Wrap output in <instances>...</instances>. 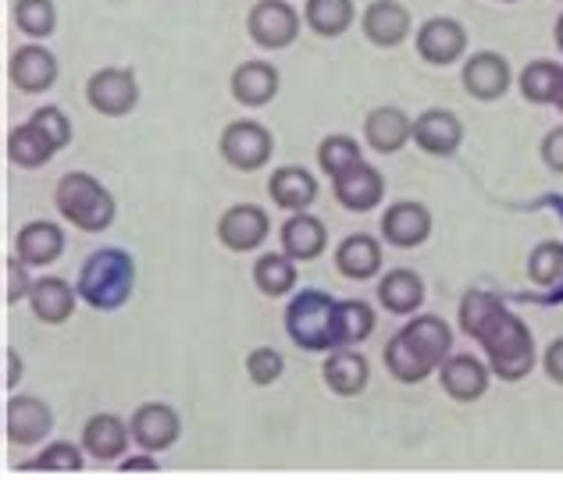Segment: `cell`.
<instances>
[{
	"label": "cell",
	"mask_w": 563,
	"mask_h": 480,
	"mask_svg": "<svg viewBox=\"0 0 563 480\" xmlns=\"http://www.w3.org/2000/svg\"><path fill=\"white\" fill-rule=\"evenodd\" d=\"M467 51V33L456 19H428L418 29V54L428 65H453Z\"/></svg>",
	"instance_id": "cell-13"
},
{
	"label": "cell",
	"mask_w": 563,
	"mask_h": 480,
	"mask_svg": "<svg viewBox=\"0 0 563 480\" xmlns=\"http://www.w3.org/2000/svg\"><path fill=\"white\" fill-rule=\"evenodd\" d=\"M382 235H385V243L396 249H413L432 235V214H428V206L413 200L393 203L382 217Z\"/></svg>",
	"instance_id": "cell-12"
},
{
	"label": "cell",
	"mask_w": 563,
	"mask_h": 480,
	"mask_svg": "<svg viewBox=\"0 0 563 480\" xmlns=\"http://www.w3.org/2000/svg\"><path fill=\"white\" fill-rule=\"evenodd\" d=\"M556 47L563 51V14H560V22H556Z\"/></svg>",
	"instance_id": "cell-47"
},
{
	"label": "cell",
	"mask_w": 563,
	"mask_h": 480,
	"mask_svg": "<svg viewBox=\"0 0 563 480\" xmlns=\"http://www.w3.org/2000/svg\"><path fill=\"white\" fill-rule=\"evenodd\" d=\"M404 335L410 338V345L421 353V359H424V364L432 367V370H439V367L450 359L453 332H450V324L442 321V317H432V313H424V317H413V321L404 327Z\"/></svg>",
	"instance_id": "cell-22"
},
{
	"label": "cell",
	"mask_w": 563,
	"mask_h": 480,
	"mask_svg": "<svg viewBox=\"0 0 563 480\" xmlns=\"http://www.w3.org/2000/svg\"><path fill=\"white\" fill-rule=\"evenodd\" d=\"M286 332L300 349H339V303L314 289L296 295L286 310Z\"/></svg>",
	"instance_id": "cell-4"
},
{
	"label": "cell",
	"mask_w": 563,
	"mask_h": 480,
	"mask_svg": "<svg viewBox=\"0 0 563 480\" xmlns=\"http://www.w3.org/2000/svg\"><path fill=\"white\" fill-rule=\"evenodd\" d=\"M378 303L389 313H413L424 303L421 275L407 271V267H396V271H389L378 281Z\"/></svg>",
	"instance_id": "cell-29"
},
{
	"label": "cell",
	"mask_w": 563,
	"mask_h": 480,
	"mask_svg": "<svg viewBox=\"0 0 563 480\" xmlns=\"http://www.w3.org/2000/svg\"><path fill=\"white\" fill-rule=\"evenodd\" d=\"M464 89L474 100H499L510 89V65L507 57L482 51L467 57L464 65Z\"/></svg>",
	"instance_id": "cell-15"
},
{
	"label": "cell",
	"mask_w": 563,
	"mask_h": 480,
	"mask_svg": "<svg viewBox=\"0 0 563 480\" xmlns=\"http://www.w3.org/2000/svg\"><path fill=\"white\" fill-rule=\"evenodd\" d=\"M461 327L464 335L478 338L488 353V364L503 381H521L536 367V342L521 324V317L499 303L488 292H467L461 303Z\"/></svg>",
	"instance_id": "cell-1"
},
{
	"label": "cell",
	"mask_w": 563,
	"mask_h": 480,
	"mask_svg": "<svg viewBox=\"0 0 563 480\" xmlns=\"http://www.w3.org/2000/svg\"><path fill=\"white\" fill-rule=\"evenodd\" d=\"M361 29L375 47H399L410 36V11L399 0H375L364 8Z\"/></svg>",
	"instance_id": "cell-14"
},
{
	"label": "cell",
	"mask_w": 563,
	"mask_h": 480,
	"mask_svg": "<svg viewBox=\"0 0 563 480\" xmlns=\"http://www.w3.org/2000/svg\"><path fill=\"white\" fill-rule=\"evenodd\" d=\"M14 22H19L22 33L33 40L51 36L57 25L54 0H14Z\"/></svg>",
	"instance_id": "cell-36"
},
{
	"label": "cell",
	"mask_w": 563,
	"mask_h": 480,
	"mask_svg": "<svg viewBox=\"0 0 563 480\" xmlns=\"http://www.w3.org/2000/svg\"><path fill=\"white\" fill-rule=\"evenodd\" d=\"M361 160H364L361 143L353 136H329L318 149V164H321V171H329V178H335L339 171H346Z\"/></svg>",
	"instance_id": "cell-37"
},
{
	"label": "cell",
	"mask_w": 563,
	"mask_h": 480,
	"mask_svg": "<svg viewBox=\"0 0 563 480\" xmlns=\"http://www.w3.org/2000/svg\"><path fill=\"white\" fill-rule=\"evenodd\" d=\"M282 356L272 349V345H261V349H254L246 356V373H250V381L254 384H275L278 378H282Z\"/></svg>",
	"instance_id": "cell-40"
},
{
	"label": "cell",
	"mask_w": 563,
	"mask_h": 480,
	"mask_svg": "<svg viewBox=\"0 0 563 480\" xmlns=\"http://www.w3.org/2000/svg\"><path fill=\"white\" fill-rule=\"evenodd\" d=\"M560 82H563V68L553 62H531L521 71V93L531 103H556Z\"/></svg>",
	"instance_id": "cell-34"
},
{
	"label": "cell",
	"mask_w": 563,
	"mask_h": 480,
	"mask_svg": "<svg viewBox=\"0 0 563 480\" xmlns=\"http://www.w3.org/2000/svg\"><path fill=\"white\" fill-rule=\"evenodd\" d=\"M367 381H372V367H367V359L361 353H350L346 345L324 359V384H329L335 395H343V399L361 395L367 388Z\"/></svg>",
	"instance_id": "cell-24"
},
{
	"label": "cell",
	"mask_w": 563,
	"mask_h": 480,
	"mask_svg": "<svg viewBox=\"0 0 563 480\" xmlns=\"http://www.w3.org/2000/svg\"><path fill=\"white\" fill-rule=\"evenodd\" d=\"M54 154H57L54 139L43 129H36L33 122L11 129V136H8L11 164H19V168H43V164L54 160Z\"/></svg>",
	"instance_id": "cell-30"
},
{
	"label": "cell",
	"mask_w": 563,
	"mask_h": 480,
	"mask_svg": "<svg viewBox=\"0 0 563 480\" xmlns=\"http://www.w3.org/2000/svg\"><path fill=\"white\" fill-rule=\"evenodd\" d=\"M324 246H329V232H324V224L300 210V214H292L286 224H282V253H289L296 264H307V260H318Z\"/></svg>",
	"instance_id": "cell-19"
},
{
	"label": "cell",
	"mask_w": 563,
	"mask_h": 480,
	"mask_svg": "<svg viewBox=\"0 0 563 480\" xmlns=\"http://www.w3.org/2000/svg\"><path fill=\"white\" fill-rule=\"evenodd\" d=\"M545 373H550V381L563 384V338H556L550 349H545Z\"/></svg>",
	"instance_id": "cell-44"
},
{
	"label": "cell",
	"mask_w": 563,
	"mask_h": 480,
	"mask_svg": "<svg viewBox=\"0 0 563 480\" xmlns=\"http://www.w3.org/2000/svg\"><path fill=\"white\" fill-rule=\"evenodd\" d=\"M303 19L318 36L335 40L353 25V19H357V8H353V0H307Z\"/></svg>",
	"instance_id": "cell-31"
},
{
	"label": "cell",
	"mask_w": 563,
	"mask_h": 480,
	"mask_svg": "<svg viewBox=\"0 0 563 480\" xmlns=\"http://www.w3.org/2000/svg\"><path fill=\"white\" fill-rule=\"evenodd\" d=\"M86 100H90V108L100 114L122 118L140 103L136 75L129 68H100L90 75V82H86Z\"/></svg>",
	"instance_id": "cell-6"
},
{
	"label": "cell",
	"mask_w": 563,
	"mask_h": 480,
	"mask_svg": "<svg viewBox=\"0 0 563 480\" xmlns=\"http://www.w3.org/2000/svg\"><path fill=\"white\" fill-rule=\"evenodd\" d=\"M413 143H418L424 154L432 157H450L456 146L464 143V125L461 118L450 111H424L418 122H413Z\"/></svg>",
	"instance_id": "cell-16"
},
{
	"label": "cell",
	"mask_w": 563,
	"mask_h": 480,
	"mask_svg": "<svg viewBox=\"0 0 563 480\" xmlns=\"http://www.w3.org/2000/svg\"><path fill=\"white\" fill-rule=\"evenodd\" d=\"M272 132L257 122H232L221 132V157H225L235 171H257L272 160Z\"/></svg>",
	"instance_id": "cell-7"
},
{
	"label": "cell",
	"mask_w": 563,
	"mask_h": 480,
	"mask_svg": "<svg viewBox=\"0 0 563 480\" xmlns=\"http://www.w3.org/2000/svg\"><path fill=\"white\" fill-rule=\"evenodd\" d=\"M4 271H8V303H19V299H25L29 292H33V284H29V278H25V264L19 257H11Z\"/></svg>",
	"instance_id": "cell-42"
},
{
	"label": "cell",
	"mask_w": 563,
	"mask_h": 480,
	"mask_svg": "<svg viewBox=\"0 0 563 480\" xmlns=\"http://www.w3.org/2000/svg\"><path fill=\"white\" fill-rule=\"evenodd\" d=\"M8 367H11V370H8V388H11L14 381L22 378V359H19V364H14V353H8Z\"/></svg>",
	"instance_id": "cell-46"
},
{
	"label": "cell",
	"mask_w": 563,
	"mask_h": 480,
	"mask_svg": "<svg viewBox=\"0 0 563 480\" xmlns=\"http://www.w3.org/2000/svg\"><path fill=\"white\" fill-rule=\"evenodd\" d=\"M122 473H157V459H122Z\"/></svg>",
	"instance_id": "cell-45"
},
{
	"label": "cell",
	"mask_w": 563,
	"mask_h": 480,
	"mask_svg": "<svg viewBox=\"0 0 563 480\" xmlns=\"http://www.w3.org/2000/svg\"><path fill=\"white\" fill-rule=\"evenodd\" d=\"M556 108L563 111V82H560V93H556Z\"/></svg>",
	"instance_id": "cell-48"
},
{
	"label": "cell",
	"mask_w": 563,
	"mask_h": 480,
	"mask_svg": "<svg viewBox=\"0 0 563 480\" xmlns=\"http://www.w3.org/2000/svg\"><path fill=\"white\" fill-rule=\"evenodd\" d=\"M54 203H57V210H62V217L68 224H76V228H82V232L111 228V221L118 214L111 192L86 171L65 175L62 182H57V189H54Z\"/></svg>",
	"instance_id": "cell-2"
},
{
	"label": "cell",
	"mask_w": 563,
	"mask_h": 480,
	"mask_svg": "<svg viewBox=\"0 0 563 480\" xmlns=\"http://www.w3.org/2000/svg\"><path fill=\"white\" fill-rule=\"evenodd\" d=\"M528 275L536 284L563 281V243H539L528 257Z\"/></svg>",
	"instance_id": "cell-38"
},
{
	"label": "cell",
	"mask_w": 563,
	"mask_h": 480,
	"mask_svg": "<svg viewBox=\"0 0 563 480\" xmlns=\"http://www.w3.org/2000/svg\"><path fill=\"white\" fill-rule=\"evenodd\" d=\"M254 284L264 292V295H286L292 292L296 284V260L289 253H264V257L254 264Z\"/></svg>",
	"instance_id": "cell-33"
},
{
	"label": "cell",
	"mask_w": 563,
	"mask_h": 480,
	"mask_svg": "<svg viewBox=\"0 0 563 480\" xmlns=\"http://www.w3.org/2000/svg\"><path fill=\"white\" fill-rule=\"evenodd\" d=\"M76 292L65 278H40L33 281V292H29V303L33 313L43 324H65L71 313H76Z\"/></svg>",
	"instance_id": "cell-27"
},
{
	"label": "cell",
	"mask_w": 563,
	"mask_h": 480,
	"mask_svg": "<svg viewBox=\"0 0 563 480\" xmlns=\"http://www.w3.org/2000/svg\"><path fill=\"white\" fill-rule=\"evenodd\" d=\"M335 267L339 275H346L353 281H367L382 271V246L372 235H346L335 249Z\"/></svg>",
	"instance_id": "cell-25"
},
{
	"label": "cell",
	"mask_w": 563,
	"mask_h": 480,
	"mask_svg": "<svg viewBox=\"0 0 563 480\" xmlns=\"http://www.w3.org/2000/svg\"><path fill=\"white\" fill-rule=\"evenodd\" d=\"M132 442L146 453H165L183 434V420L165 402H143V406L132 413Z\"/></svg>",
	"instance_id": "cell-8"
},
{
	"label": "cell",
	"mask_w": 563,
	"mask_h": 480,
	"mask_svg": "<svg viewBox=\"0 0 563 480\" xmlns=\"http://www.w3.org/2000/svg\"><path fill=\"white\" fill-rule=\"evenodd\" d=\"M54 427V413L36 395H19L8 402V442L11 445H40Z\"/></svg>",
	"instance_id": "cell-11"
},
{
	"label": "cell",
	"mask_w": 563,
	"mask_h": 480,
	"mask_svg": "<svg viewBox=\"0 0 563 480\" xmlns=\"http://www.w3.org/2000/svg\"><path fill=\"white\" fill-rule=\"evenodd\" d=\"M8 75L22 93H43L57 82V57L47 47H19L11 54Z\"/></svg>",
	"instance_id": "cell-17"
},
{
	"label": "cell",
	"mask_w": 563,
	"mask_h": 480,
	"mask_svg": "<svg viewBox=\"0 0 563 480\" xmlns=\"http://www.w3.org/2000/svg\"><path fill=\"white\" fill-rule=\"evenodd\" d=\"M129 438H132V427L125 420H118L114 413H97L86 420V427H82V448L90 456H97L100 462L125 456Z\"/></svg>",
	"instance_id": "cell-20"
},
{
	"label": "cell",
	"mask_w": 563,
	"mask_h": 480,
	"mask_svg": "<svg viewBox=\"0 0 563 480\" xmlns=\"http://www.w3.org/2000/svg\"><path fill=\"white\" fill-rule=\"evenodd\" d=\"M29 470H57V473H79L82 470V453L71 442H54L43 448L36 462H29Z\"/></svg>",
	"instance_id": "cell-39"
},
{
	"label": "cell",
	"mask_w": 563,
	"mask_h": 480,
	"mask_svg": "<svg viewBox=\"0 0 563 480\" xmlns=\"http://www.w3.org/2000/svg\"><path fill=\"white\" fill-rule=\"evenodd\" d=\"M268 192H272V200L278 206H286V210H292V214H300V210H307L310 203L318 200V178L310 175L307 168H296V164H289V168H278L272 175Z\"/></svg>",
	"instance_id": "cell-28"
},
{
	"label": "cell",
	"mask_w": 563,
	"mask_h": 480,
	"mask_svg": "<svg viewBox=\"0 0 563 480\" xmlns=\"http://www.w3.org/2000/svg\"><path fill=\"white\" fill-rule=\"evenodd\" d=\"M136 267L122 249H97L79 275V295L93 310H118L132 295Z\"/></svg>",
	"instance_id": "cell-3"
},
{
	"label": "cell",
	"mask_w": 563,
	"mask_h": 480,
	"mask_svg": "<svg viewBox=\"0 0 563 480\" xmlns=\"http://www.w3.org/2000/svg\"><path fill=\"white\" fill-rule=\"evenodd\" d=\"M278 93V71L268 62H246L232 71V97L243 108H264Z\"/></svg>",
	"instance_id": "cell-23"
},
{
	"label": "cell",
	"mask_w": 563,
	"mask_h": 480,
	"mask_svg": "<svg viewBox=\"0 0 563 480\" xmlns=\"http://www.w3.org/2000/svg\"><path fill=\"white\" fill-rule=\"evenodd\" d=\"M364 139L378 154H396L407 146V139H413V122L399 108H375L364 122Z\"/></svg>",
	"instance_id": "cell-26"
},
{
	"label": "cell",
	"mask_w": 563,
	"mask_h": 480,
	"mask_svg": "<svg viewBox=\"0 0 563 480\" xmlns=\"http://www.w3.org/2000/svg\"><path fill=\"white\" fill-rule=\"evenodd\" d=\"M542 160H545V168H553L563 175V129H553L550 136H545L542 143Z\"/></svg>",
	"instance_id": "cell-43"
},
{
	"label": "cell",
	"mask_w": 563,
	"mask_h": 480,
	"mask_svg": "<svg viewBox=\"0 0 563 480\" xmlns=\"http://www.w3.org/2000/svg\"><path fill=\"white\" fill-rule=\"evenodd\" d=\"M439 378H442V388H446V395L456 402H474L488 392V367L467 353L450 356L446 364L439 367Z\"/></svg>",
	"instance_id": "cell-18"
},
{
	"label": "cell",
	"mask_w": 563,
	"mask_h": 480,
	"mask_svg": "<svg viewBox=\"0 0 563 480\" xmlns=\"http://www.w3.org/2000/svg\"><path fill=\"white\" fill-rule=\"evenodd\" d=\"M272 232V221L264 214L261 206L254 203H240V206H229L225 214L218 221V238L221 246L232 249V253H250L257 249L264 238Z\"/></svg>",
	"instance_id": "cell-9"
},
{
	"label": "cell",
	"mask_w": 563,
	"mask_h": 480,
	"mask_svg": "<svg viewBox=\"0 0 563 480\" xmlns=\"http://www.w3.org/2000/svg\"><path fill=\"white\" fill-rule=\"evenodd\" d=\"M14 246H19V260L25 267H47L65 253V232L54 221H29Z\"/></svg>",
	"instance_id": "cell-21"
},
{
	"label": "cell",
	"mask_w": 563,
	"mask_h": 480,
	"mask_svg": "<svg viewBox=\"0 0 563 480\" xmlns=\"http://www.w3.org/2000/svg\"><path fill=\"white\" fill-rule=\"evenodd\" d=\"M332 189H335V200L343 203L353 214H367V210H375L385 197V178L378 168L372 164H353V168L339 171L332 178Z\"/></svg>",
	"instance_id": "cell-10"
},
{
	"label": "cell",
	"mask_w": 563,
	"mask_h": 480,
	"mask_svg": "<svg viewBox=\"0 0 563 480\" xmlns=\"http://www.w3.org/2000/svg\"><path fill=\"white\" fill-rule=\"evenodd\" d=\"M250 36L264 51H286L300 36V14L286 0H257L246 19Z\"/></svg>",
	"instance_id": "cell-5"
},
{
	"label": "cell",
	"mask_w": 563,
	"mask_h": 480,
	"mask_svg": "<svg viewBox=\"0 0 563 480\" xmlns=\"http://www.w3.org/2000/svg\"><path fill=\"white\" fill-rule=\"evenodd\" d=\"M375 332V310L364 299H346L339 303V349L343 345H357Z\"/></svg>",
	"instance_id": "cell-35"
},
{
	"label": "cell",
	"mask_w": 563,
	"mask_h": 480,
	"mask_svg": "<svg viewBox=\"0 0 563 480\" xmlns=\"http://www.w3.org/2000/svg\"><path fill=\"white\" fill-rule=\"evenodd\" d=\"M385 367H389V373L396 381H404V384H421L428 373H432V367L424 364L421 353L413 349L410 338L399 332L389 338V345H385Z\"/></svg>",
	"instance_id": "cell-32"
},
{
	"label": "cell",
	"mask_w": 563,
	"mask_h": 480,
	"mask_svg": "<svg viewBox=\"0 0 563 480\" xmlns=\"http://www.w3.org/2000/svg\"><path fill=\"white\" fill-rule=\"evenodd\" d=\"M29 122H33L36 129L47 132L57 149H65V146H68V139H71V122H68V114H65L62 108H40L33 118H29Z\"/></svg>",
	"instance_id": "cell-41"
}]
</instances>
